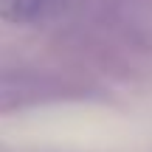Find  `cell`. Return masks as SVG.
<instances>
[{
	"label": "cell",
	"instance_id": "6da1fadb",
	"mask_svg": "<svg viewBox=\"0 0 152 152\" xmlns=\"http://www.w3.org/2000/svg\"><path fill=\"white\" fill-rule=\"evenodd\" d=\"M68 96L71 87L54 73L31 71V68H11L0 73V115L51 104Z\"/></svg>",
	"mask_w": 152,
	"mask_h": 152
},
{
	"label": "cell",
	"instance_id": "7a4b0ae2",
	"mask_svg": "<svg viewBox=\"0 0 152 152\" xmlns=\"http://www.w3.org/2000/svg\"><path fill=\"white\" fill-rule=\"evenodd\" d=\"M65 0H0V20L11 26H42L62 14Z\"/></svg>",
	"mask_w": 152,
	"mask_h": 152
}]
</instances>
